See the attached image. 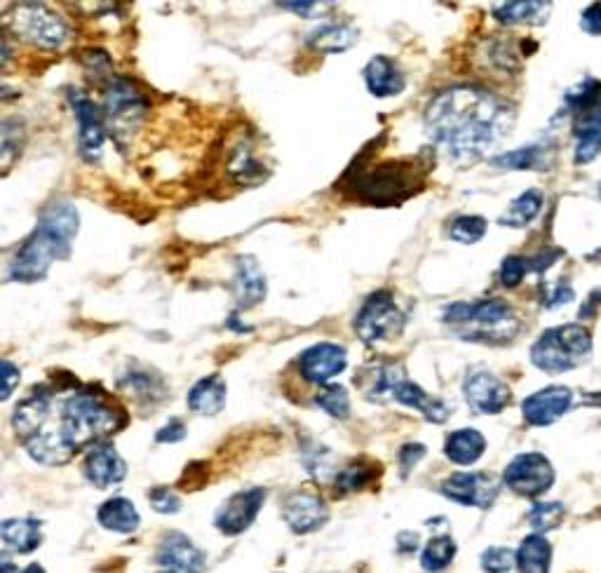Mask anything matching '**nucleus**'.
I'll return each instance as SVG.
<instances>
[{"instance_id":"obj_51","label":"nucleus","mask_w":601,"mask_h":573,"mask_svg":"<svg viewBox=\"0 0 601 573\" xmlns=\"http://www.w3.org/2000/svg\"><path fill=\"white\" fill-rule=\"evenodd\" d=\"M0 573H17V564L8 552H0Z\"/></svg>"},{"instance_id":"obj_27","label":"nucleus","mask_w":601,"mask_h":573,"mask_svg":"<svg viewBox=\"0 0 601 573\" xmlns=\"http://www.w3.org/2000/svg\"><path fill=\"white\" fill-rule=\"evenodd\" d=\"M99 524L108 531H116V534H132L139 529L141 517L137 508H134L130 498L116 496L108 498V501L97 510Z\"/></svg>"},{"instance_id":"obj_48","label":"nucleus","mask_w":601,"mask_h":573,"mask_svg":"<svg viewBox=\"0 0 601 573\" xmlns=\"http://www.w3.org/2000/svg\"><path fill=\"white\" fill-rule=\"evenodd\" d=\"M425 456V447L423 444H404L400 451V465H402V475L407 477L409 470L414 468V465L421 461Z\"/></svg>"},{"instance_id":"obj_45","label":"nucleus","mask_w":601,"mask_h":573,"mask_svg":"<svg viewBox=\"0 0 601 573\" xmlns=\"http://www.w3.org/2000/svg\"><path fill=\"white\" fill-rule=\"evenodd\" d=\"M540 301H543L545 308H557L564 306V303L573 301V289L569 282H555V285H548L543 289V296H540Z\"/></svg>"},{"instance_id":"obj_50","label":"nucleus","mask_w":601,"mask_h":573,"mask_svg":"<svg viewBox=\"0 0 601 573\" xmlns=\"http://www.w3.org/2000/svg\"><path fill=\"white\" fill-rule=\"evenodd\" d=\"M397 545H400L402 552H414L418 548V536L404 531V534H400V538H397Z\"/></svg>"},{"instance_id":"obj_5","label":"nucleus","mask_w":601,"mask_h":573,"mask_svg":"<svg viewBox=\"0 0 601 573\" xmlns=\"http://www.w3.org/2000/svg\"><path fill=\"white\" fill-rule=\"evenodd\" d=\"M425 170L414 160L407 163H378V165H357L350 188L357 198L371 205H397V202L411 198L423 188Z\"/></svg>"},{"instance_id":"obj_10","label":"nucleus","mask_w":601,"mask_h":573,"mask_svg":"<svg viewBox=\"0 0 601 573\" xmlns=\"http://www.w3.org/2000/svg\"><path fill=\"white\" fill-rule=\"evenodd\" d=\"M503 482L510 491L524 498H538L555 484V468L543 454H519L503 473Z\"/></svg>"},{"instance_id":"obj_55","label":"nucleus","mask_w":601,"mask_h":573,"mask_svg":"<svg viewBox=\"0 0 601 573\" xmlns=\"http://www.w3.org/2000/svg\"><path fill=\"white\" fill-rule=\"evenodd\" d=\"M599 191H601V188H599Z\"/></svg>"},{"instance_id":"obj_39","label":"nucleus","mask_w":601,"mask_h":573,"mask_svg":"<svg viewBox=\"0 0 601 573\" xmlns=\"http://www.w3.org/2000/svg\"><path fill=\"white\" fill-rule=\"evenodd\" d=\"M315 404L320 409L327 411L334 419H348L350 414V395L343 386H324L320 393L315 395Z\"/></svg>"},{"instance_id":"obj_36","label":"nucleus","mask_w":601,"mask_h":573,"mask_svg":"<svg viewBox=\"0 0 601 573\" xmlns=\"http://www.w3.org/2000/svg\"><path fill=\"white\" fill-rule=\"evenodd\" d=\"M303 463H306V470L317 482L336 480V475H339L334 454L329 449H324L322 444H310V447L303 449Z\"/></svg>"},{"instance_id":"obj_19","label":"nucleus","mask_w":601,"mask_h":573,"mask_svg":"<svg viewBox=\"0 0 601 573\" xmlns=\"http://www.w3.org/2000/svg\"><path fill=\"white\" fill-rule=\"evenodd\" d=\"M83 473L94 487L108 489V487H116V484L125 480L127 463L123 461V456L118 454L113 444L101 442V444H94V447L87 451Z\"/></svg>"},{"instance_id":"obj_44","label":"nucleus","mask_w":601,"mask_h":573,"mask_svg":"<svg viewBox=\"0 0 601 573\" xmlns=\"http://www.w3.org/2000/svg\"><path fill=\"white\" fill-rule=\"evenodd\" d=\"M19 381H22V374H19L17 364L10 360H0V402H5L15 393Z\"/></svg>"},{"instance_id":"obj_37","label":"nucleus","mask_w":601,"mask_h":573,"mask_svg":"<svg viewBox=\"0 0 601 573\" xmlns=\"http://www.w3.org/2000/svg\"><path fill=\"white\" fill-rule=\"evenodd\" d=\"M486 219L477 217V214H463V217H456L449 226V235L451 240L461 242V245H475L486 235Z\"/></svg>"},{"instance_id":"obj_33","label":"nucleus","mask_w":601,"mask_h":573,"mask_svg":"<svg viewBox=\"0 0 601 573\" xmlns=\"http://www.w3.org/2000/svg\"><path fill=\"white\" fill-rule=\"evenodd\" d=\"M456 557V543L451 536H435L425 545L421 566L428 573H442Z\"/></svg>"},{"instance_id":"obj_43","label":"nucleus","mask_w":601,"mask_h":573,"mask_svg":"<svg viewBox=\"0 0 601 573\" xmlns=\"http://www.w3.org/2000/svg\"><path fill=\"white\" fill-rule=\"evenodd\" d=\"M151 508L160 515H177L181 510V498L172 489L158 487L151 491Z\"/></svg>"},{"instance_id":"obj_1","label":"nucleus","mask_w":601,"mask_h":573,"mask_svg":"<svg viewBox=\"0 0 601 573\" xmlns=\"http://www.w3.org/2000/svg\"><path fill=\"white\" fill-rule=\"evenodd\" d=\"M515 123L512 106L484 87L442 90L425 111L428 134L449 160L472 165L501 141Z\"/></svg>"},{"instance_id":"obj_54","label":"nucleus","mask_w":601,"mask_h":573,"mask_svg":"<svg viewBox=\"0 0 601 573\" xmlns=\"http://www.w3.org/2000/svg\"><path fill=\"white\" fill-rule=\"evenodd\" d=\"M22 573H45V571H43V569H40V566H38V564H31V566H29V569H24Z\"/></svg>"},{"instance_id":"obj_11","label":"nucleus","mask_w":601,"mask_h":573,"mask_svg":"<svg viewBox=\"0 0 601 573\" xmlns=\"http://www.w3.org/2000/svg\"><path fill=\"white\" fill-rule=\"evenodd\" d=\"M73 113L78 118V146L80 155L90 163H99L101 153H104V141H106V120L104 113L94 101L87 97L85 92L73 90L69 94Z\"/></svg>"},{"instance_id":"obj_42","label":"nucleus","mask_w":601,"mask_h":573,"mask_svg":"<svg viewBox=\"0 0 601 573\" xmlns=\"http://www.w3.org/2000/svg\"><path fill=\"white\" fill-rule=\"evenodd\" d=\"M526 271H529V259L522 256H508L501 266V282L505 287H517L524 280Z\"/></svg>"},{"instance_id":"obj_13","label":"nucleus","mask_w":601,"mask_h":573,"mask_svg":"<svg viewBox=\"0 0 601 573\" xmlns=\"http://www.w3.org/2000/svg\"><path fill=\"white\" fill-rule=\"evenodd\" d=\"M463 395L470 407L484 416L501 414L512 400L508 383L491 372H472L465 376Z\"/></svg>"},{"instance_id":"obj_9","label":"nucleus","mask_w":601,"mask_h":573,"mask_svg":"<svg viewBox=\"0 0 601 573\" xmlns=\"http://www.w3.org/2000/svg\"><path fill=\"white\" fill-rule=\"evenodd\" d=\"M404 313L395 303L390 292H376L362 303L360 313L355 318V332L364 343L376 346V343L393 341L404 329Z\"/></svg>"},{"instance_id":"obj_38","label":"nucleus","mask_w":601,"mask_h":573,"mask_svg":"<svg viewBox=\"0 0 601 573\" xmlns=\"http://www.w3.org/2000/svg\"><path fill=\"white\" fill-rule=\"evenodd\" d=\"M566 517V508L562 503L557 501H545V503H536L529 512V524L540 534H545V531L557 529L559 524L564 522Z\"/></svg>"},{"instance_id":"obj_21","label":"nucleus","mask_w":601,"mask_h":573,"mask_svg":"<svg viewBox=\"0 0 601 573\" xmlns=\"http://www.w3.org/2000/svg\"><path fill=\"white\" fill-rule=\"evenodd\" d=\"M364 83H367L369 92L378 99L386 97H397L407 85V78H404V71L397 66L393 59L388 57H374L364 69Z\"/></svg>"},{"instance_id":"obj_26","label":"nucleus","mask_w":601,"mask_h":573,"mask_svg":"<svg viewBox=\"0 0 601 573\" xmlns=\"http://www.w3.org/2000/svg\"><path fill=\"white\" fill-rule=\"evenodd\" d=\"M0 541L8 545L10 550L19 552V555H29L43 541L40 534V522L33 517L24 519H5L0 524Z\"/></svg>"},{"instance_id":"obj_40","label":"nucleus","mask_w":601,"mask_h":573,"mask_svg":"<svg viewBox=\"0 0 601 573\" xmlns=\"http://www.w3.org/2000/svg\"><path fill=\"white\" fill-rule=\"evenodd\" d=\"M517 564V552L510 548H489L482 555V569L486 573H508Z\"/></svg>"},{"instance_id":"obj_46","label":"nucleus","mask_w":601,"mask_h":573,"mask_svg":"<svg viewBox=\"0 0 601 573\" xmlns=\"http://www.w3.org/2000/svg\"><path fill=\"white\" fill-rule=\"evenodd\" d=\"M580 26H583V31L590 33V36H601V3H592L590 8L583 10Z\"/></svg>"},{"instance_id":"obj_47","label":"nucleus","mask_w":601,"mask_h":573,"mask_svg":"<svg viewBox=\"0 0 601 573\" xmlns=\"http://www.w3.org/2000/svg\"><path fill=\"white\" fill-rule=\"evenodd\" d=\"M184 437H186V426L179 419H172L165 428L158 430V435H155V442L174 444V442L184 440Z\"/></svg>"},{"instance_id":"obj_17","label":"nucleus","mask_w":601,"mask_h":573,"mask_svg":"<svg viewBox=\"0 0 601 573\" xmlns=\"http://www.w3.org/2000/svg\"><path fill=\"white\" fill-rule=\"evenodd\" d=\"M282 515H285L287 527L294 531V534H310V531H317L324 527L329 519V508L327 503L322 501L317 494H310V491H299V494H292L282 505Z\"/></svg>"},{"instance_id":"obj_29","label":"nucleus","mask_w":601,"mask_h":573,"mask_svg":"<svg viewBox=\"0 0 601 573\" xmlns=\"http://www.w3.org/2000/svg\"><path fill=\"white\" fill-rule=\"evenodd\" d=\"M486 440L475 428H461L451 433L444 442V454L456 465H472L484 456Z\"/></svg>"},{"instance_id":"obj_28","label":"nucleus","mask_w":601,"mask_h":573,"mask_svg":"<svg viewBox=\"0 0 601 573\" xmlns=\"http://www.w3.org/2000/svg\"><path fill=\"white\" fill-rule=\"evenodd\" d=\"M224 404H226V383L219 374L200 379L191 388V393H188V407H191L195 414L214 416L224 409Z\"/></svg>"},{"instance_id":"obj_23","label":"nucleus","mask_w":601,"mask_h":573,"mask_svg":"<svg viewBox=\"0 0 601 573\" xmlns=\"http://www.w3.org/2000/svg\"><path fill=\"white\" fill-rule=\"evenodd\" d=\"M576 148H573V163L590 165L601 153V106L594 111H587L576 118Z\"/></svg>"},{"instance_id":"obj_12","label":"nucleus","mask_w":601,"mask_h":573,"mask_svg":"<svg viewBox=\"0 0 601 573\" xmlns=\"http://www.w3.org/2000/svg\"><path fill=\"white\" fill-rule=\"evenodd\" d=\"M440 491L449 501L468 508H489L494 505L501 491V484L494 475L486 473H456L442 482Z\"/></svg>"},{"instance_id":"obj_30","label":"nucleus","mask_w":601,"mask_h":573,"mask_svg":"<svg viewBox=\"0 0 601 573\" xmlns=\"http://www.w3.org/2000/svg\"><path fill=\"white\" fill-rule=\"evenodd\" d=\"M552 564V545L543 534L526 536L517 550L519 573H548Z\"/></svg>"},{"instance_id":"obj_35","label":"nucleus","mask_w":601,"mask_h":573,"mask_svg":"<svg viewBox=\"0 0 601 573\" xmlns=\"http://www.w3.org/2000/svg\"><path fill=\"white\" fill-rule=\"evenodd\" d=\"M566 111L576 113V116H583L587 111H594L601 106V83L594 78H587L585 83H580L578 87L566 92L564 97Z\"/></svg>"},{"instance_id":"obj_49","label":"nucleus","mask_w":601,"mask_h":573,"mask_svg":"<svg viewBox=\"0 0 601 573\" xmlns=\"http://www.w3.org/2000/svg\"><path fill=\"white\" fill-rule=\"evenodd\" d=\"M282 8L289 12H296L299 17H320L317 10H324L327 5L324 3H282Z\"/></svg>"},{"instance_id":"obj_16","label":"nucleus","mask_w":601,"mask_h":573,"mask_svg":"<svg viewBox=\"0 0 601 573\" xmlns=\"http://www.w3.org/2000/svg\"><path fill=\"white\" fill-rule=\"evenodd\" d=\"M573 404V393L566 386H550L529 395L522 404V414L529 426H552L562 419Z\"/></svg>"},{"instance_id":"obj_25","label":"nucleus","mask_w":601,"mask_h":573,"mask_svg":"<svg viewBox=\"0 0 601 573\" xmlns=\"http://www.w3.org/2000/svg\"><path fill=\"white\" fill-rule=\"evenodd\" d=\"M357 43V31L348 24H322L308 31L306 45L322 55H339Z\"/></svg>"},{"instance_id":"obj_3","label":"nucleus","mask_w":601,"mask_h":573,"mask_svg":"<svg viewBox=\"0 0 601 573\" xmlns=\"http://www.w3.org/2000/svg\"><path fill=\"white\" fill-rule=\"evenodd\" d=\"M80 228V214L69 200H59L47 207L38 221L36 233L24 242L10 266L15 282H40L47 278L54 261L66 259Z\"/></svg>"},{"instance_id":"obj_6","label":"nucleus","mask_w":601,"mask_h":573,"mask_svg":"<svg viewBox=\"0 0 601 573\" xmlns=\"http://www.w3.org/2000/svg\"><path fill=\"white\" fill-rule=\"evenodd\" d=\"M592 355V336L580 325L545 329L531 346V362L545 374H564L580 367Z\"/></svg>"},{"instance_id":"obj_15","label":"nucleus","mask_w":601,"mask_h":573,"mask_svg":"<svg viewBox=\"0 0 601 573\" xmlns=\"http://www.w3.org/2000/svg\"><path fill=\"white\" fill-rule=\"evenodd\" d=\"M348 367L346 348L336 346V343H315L306 353L299 357V372L306 381L327 386L329 381L343 374Z\"/></svg>"},{"instance_id":"obj_52","label":"nucleus","mask_w":601,"mask_h":573,"mask_svg":"<svg viewBox=\"0 0 601 573\" xmlns=\"http://www.w3.org/2000/svg\"><path fill=\"white\" fill-rule=\"evenodd\" d=\"M8 59H10V45H8V40H5L3 33H0V66L8 62Z\"/></svg>"},{"instance_id":"obj_53","label":"nucleus","mask_w":601,"mask_h":573,"mask_svg":"<svg viewBox=\"0 0 601 573\" xmlns=\"http://www.w3.org/2000/svg\"><path fill=\"white\" fill-rule=\"evenodd\" d=\"M583 400H585V404H592V407H601V390H599V393L585 395Z\"/></svg>"},{"instance_id":"obj_32","label":"nucleus","mask_w":601,"mask_h":573,"mask_svg":"<svg viewBox=\"0 0 601 573\" xmlns=\"http://www.w3.org/2000/svg\"><path fill=\"white\" fill-rule=\"evenodd\" d=\"M540 210H543V193L526 191L517 200H512V205L501 217V224L510 228H524L538 217Z\"/></svg>"},{"instance_id":"obj_4","label":"nucleus","mask_w":601,"mask_h":573,"mask_svg":"<svg viewBox=\"0 0 601 573\" xmlns=\"http://www.w3.org/2000/svg\"><path fill=\"white\" fill-rule=\"evenodd\" d=\"M444 322L465 341L505 346L522 332V320L510 303L498 299L458 301L444 310Z\"/></svg>"},{"instance_id":"obj_14","label":"nucleus","mask_w":601,"mask_h":573,"mask_svg":"<svg viewBox=\"0 0 601 573\" xmlns=\"http://www.w3.org/2000/svg\"><path fill=\"white\" fill-rule=\"evenodd\" d=\"M263 501H266V491L263 489H247L231 496L219 510H216V517H214L216 529L226 536L242 534V531H247L254 524Z\"/></svg>"},{"instance_id":"obj_34","label":"nucleus","mask_w":601,"mask_h":573,"mask_svg":"<svg viewBox=\"0 0 601 573\" xmlns=\"http://www.w3.org/2000/svg\"><path fill=\"white\" fill-rule=\"evenodd\" d=\"M376 473L378 468L374 463H367V461H355L346 465V468L339 470V475H336V491L339 494H353V491H360L367 487L369 482L376 480Z\"/></svg>"},{"instance_id":"obj_8","label":"nucleus","mask_w":601,"mask_h":573,"mask_svg":"<svg viewBox=\"0 0 601 573\" xmlns=\"http://www.w3.org/2000/svg\"><path fill=\"white\" fill-rule=\"evenodd\" d=\"M12 33L40 50H62L71 40V26L43 5H17L8 19Z\"/></svg>"},{"instance_id":"obj_41","label":"nucleus","mask_w":601,"mask_h":573,"mask_svg":"<svg viewBox=\"0 0 601 573\" xmlns=\"http://www.w3.org/2000/svg\"><path fill=\"white\" fill-rule=\"evenodd\" d=\"M17 151H19V141L15 137V130H12L8 120L0 118V172H5L12 163H15Z\"/></svg>"},{"instance_id":"obj_31","label":"nucleus","mask_w":601,"mask_h":573,"mask_svg":"<svg viewBox=\"0 0 601 573\" xmlns=\"http://www.w3.org/2000/svg\"><path fill=\"white\" fill-rule=\"evenodd\" d=\"M548 12H550V3H536V0H529V3H503L494 8V19L508 26H515V24L538 26L548 22Z\"/></svg>"},{"instance_id":"obj_7","label":"nucleus","mask_w":601,"mask_h":573,"mask_svg":"<svg viewBox=\"0 0 601 573\" xmlns=\"http://www.w3.org/2000/svg\"><path fill=\"white\" fill-rule=\"evenodd\" d=\"M148 116L146 92L125 76H113L104 94V120L106 130L113 134L118 144L130 141Z\"/></svg>"},{"instance_id":"obj_18","label":"nucleus","mask_w":601,"mask_h":573,"mask_svg":"<svg viewBox=\"0 0 601 573\" xmlns=\"http://www.w3.org/2000/svg\"><path fill=\"white\" fill-rule=\"evenodd\" d=\"M158 564L162 573H202L205 569V555L198 545L184 534H167L158 548Z\"/></svg>"},{"instance_id":"obj_2","label":"nucleus","mask_w":601,"mask_h":573,"mask_svg":"<svg viewBox=\"0 0 601 573\" xmlns=\"http://www.w3.org/2000/svg\"><path fill=\"white\" fill-rule=\"evenodd\" d=\"M125 426V416L116 404L94 390H69L54 395L43 426L24 440L33 461L43 465L69 463L78 449L94 444Z\"/></svg>"},{"instance_id":"obj_20","label":"nucleus","mask_w":601,"mask_h":573,"mask_svg":"<svg viewBox=\"0 0 601 573\" xmlns=\"http://www.w3.org/2000/svg\"><path fill=\"white\" fill-rule=\"evenodd\" d=\"M233 294L240 308L256 306L266 296V275H263L254 256H240L238 264H235Z\"/></svg>"},{"instance_id":"obj_24","label":"nucleus","mask_w":601,"mask_h":573,"mask_svg":"<svg viewBox=\"0 0 601 573\" xmlns=\"http://www.w3.org/2000/svg\"><path fill=\"white\" fill-rule=\"evenodd\" d=\"M393 400L404 404V407L418 409L425 419L432 423H444L451 414V409L447 407V404H444L442 400H437V397H430L421 386H418V383L409 381V379L397 383Z\"/></svg>"},{"instance_id":"obj_22","label":"nucleus","mask_w":601,"mask_h":573,"mask_svg":"<svg viewBox=\"0 0 601 573\" xmlns=\"http://www.w3.org/2000/svg\"><path fill=\"white\" fill-rule=\"evenodd\" d=\"M552 163H555V144L550 141H543V144H529L517 148V151H508L496 155L491 160V165L501 167V170H550Z\"/></svg>"}]
</instances>
